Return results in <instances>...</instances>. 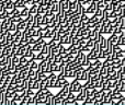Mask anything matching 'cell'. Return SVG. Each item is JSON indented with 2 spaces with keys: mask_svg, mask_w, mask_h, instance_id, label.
<instances>
[{
  "mask_svg": "<svg viewBox=\"0 0 125 105\" xmlns=\"http://www.w3.org/2000/svg\"><path fill=\"white\" fill-rule=\"evenodd\" d=\"M81 89H82V84L80 83V80L76 79V78L69 83V91H70V92L78 93L81 91Z\"/></svg>",
  "mask_w": 125,
  "mask_h": 105,
  "instance_id": "cell-1",
  "label": "cell"
},
{
  "mask_svg": "<svg viewBox=\"0 0 125 105\" xmlns=\"http://www.w3.org/2000/svg\"><path fill=\"white\" fill-rule=\"evenodd\" d=\"M86 97H87V88H84L83 86H82V89H81V91L80 92H78V95L76 96V100H77L78 102H83L84 100H86Z\"/></svg>",
  "mask_w": 125,
  "mask_h": 105,
  "instance_id": "cell-2",
  "label": "cell"
},
{
  "mask_svg": "<svg viewBox=\"0 0 125 105\" xmlns=\"http://www.w3.org/2000/svg\"><path fill=\"white\" fill-rule=\"evenodd\" d=\"M42 18H43V14H40V13H36L34 15V20H33V28L34 29H39L40 25H41L42 22Z\"/></svg>",
  "mask_w": 125,
  "mask_h": 105,
  "instance_id": "cell-3",
  "label": "cell"
},
{
  "mask_svg": "<svg viewBox=\"0 0 125 105\" xmlns=\"http://www.w3.org/2000/svg\"><path fill=\"white\" fill-rule=\"evenodd\" d=\"M98 6H97V1H92L90 4L88 6V8H86V13L87 14H93V13L95 12V10H97Z\"/></svg>",
  "mask_w": 125,
  "mask_h": 105,
  "instance_id": "cell-4",
  "label": "cell"
},
{
  "mask_svg": "<svg viewBox=\"0 0 125 105\" xmlns=\"http://www.w3.org/2000/svg\"><path fill=\"white\" fill-rule=\"evenodd\" d=\"M11 22H12L11 18H8V19H4L1 21V28H2V30H3V32L9 30V25L11 24Z\"/></svg>",
  "mask_w": 125,
  "mask_h": 105,
  "instance_id": "cell-5",
  "label": "cell"
},
{
  "mask_svg": "<svg viewBox=\"0 0 125 105\" xmlns=\"http://www.w3.org/2000/svg\"><path fill=\"white\" fill-rule=\"evenodd\" d=\"M68 84H69V82L67 80V78H64V79H61V80L57 79L56 83H55V88H62V86H68Z\"/></svg>",
  "mask_w": 125,
  "mask_h": 105,
  "instance_id": "cell-6",
  "label": "cell"
},
{
  "mask_svg": "<svg viewBox=\"0 0 125 105\" xmlns=\"http://www.w3.org/2000/svg\"><path fill=\"white\" fill-rule=\"evenodd\" d=\"M111 97H112V100H114V101H119L120 99H122V97H124L123 93L121 92V91H117V92H112V94H111Z\"/></svg>",
  "mask_w": 125,
  "mask_h": 105,
  "instance_id": "cell-7",
  "label": "cell"
},
{
  "mask_svg": "<svg viewBox=\"0 0 125 105\" xmlns=\"http://www.w3.org/2000/svg\"><path fill=\"white\" fill-rule=\"evenodd\" d=\"M68 39H69V32H66L64 34H62L61 39H59V43L61 44H68Z\"/></svg>",
  "mask_w": 125,
  "mask_h": 105,
  "instance_id": "cell-8",
  "label": "cell"
},
{
  "mask_svg": "<svg viewBox=\"0 0 125 105\" xmlns=\"http://www.w3.org/2000/svg\"><path fill=\"white\" fill-rule=\"evenodd\" d=\"M43 88H50V79L48 78H45V79L40 81V89Z\"/></svg>",
  "mask_w": 125,
  "mask_h": 105,
  "instance_id": "cell-9",
  "label": "cell"
},
{
  "mask_svg": "<svg viewBox=\"0 0 125 105\" xmlns=\"http://www.w3.org/2000/svg\"><path fill=\"white\" fill-rule=\"evenodd\" d=\"M46 66H47V61H46L45 59H44V60H41V61L39 62V67H37V71H45Z\"/></svg>",
  "mask_w": 125,
  "mask_h": 105,
  "instance_id": "cell-10",
  "label": "cell"
},
{
  "mask_svg": "<svg viewBox=\"0 0 125 105\" xmlns=\"http://www.w3.org/2000/svg\"><path fill=\"white\" fill-rule=\"evenodd\" d=\"M25 57L26 58H31L33 55H34V52H33V49H32V45H30L29 44L28 45V47H26V50H25Z\"/></svg>",
  "mask_w": 125,
  "mask_h": 105,
  "instance_id": "cell-11",
  "label": "cell"
},
{
  "mask_svg": "<svg viewBox=\"0 0 125 105\" xmlns=\"http://www.w3.org/2000/svg\"><path fill=\"white\" fill-rule=\"evenodd\" d=\"M53 37V32H52V29H47L45 32L43 33V38L44 39H51Z\"/></svg>",
  "mask_w": 125,
  "mask_h": 105,
  "instance_id": "cell-12",
  "label": "cell"
},
{
  "mask_svg": "<svg viewBox=\"0 0 125 105\" xmlns=\"http://www.w3.org/2000/svg\"><path fill=\"white\" fill-rule=\"evenodd\" d=\"M26 26H28V25H26V21H25V20H23V21L17 23V30H20V31H22V32H23V31L26 29Z\"/></svg>",
  "mask_w": 125,
  "mask_h": 105,
  "instance_id": "cell-13",
  "label": "cell"
},
{
  "mask_svg": "<svg viewBox=\"0 0 125 105\" xmlns=\"http://www.w3.org/2000/svg\"><path fill=\"white\" fill-rule=\"evenodd\" d=\"M51 49H52V48H51V46L48 45V43H45V44L43 45V47H42V50H41V52L43 53L44 55L47 56L48 54L51 53Z\"/></svg>",
  "mask_w": 125,
  "mask_h": 105,
  "instance_id": "cell-14",
  "label": "cell"
},
{
  "mask_svg": "<svg viewBox=\"0 0 125 105\" xmlns=\"http://www.w3.org/2000/svg\"><path fill=\"white\" fill-rule=\"evenodd\" d=\"M37 9H39V6H37V4H32V6L29 8V13L32 15H35L37 13Z\"/></svg>",
  "mask_w": 125,
  "mask_h": 105,
  "instance_id": "cell-15",
  "label": "cell"
},
{
  "mask_svg": "<svg viewBox=\"0 0 125 105\" xmlns=\"http://www.w3.org/2000/svg\"><path fill=\"white\" fill-rule=\"evenodd\" d=\"M100 18L98 17V15H95V14H92V17L91 18H89V20H88V23L89 24H94V23H97L98 21H100Z\"/></svg>",
  "mask_w": 125,
  "mask_h": 105,
  "instance_id": "cell-16",
  "label": "cell"
},
{
  "mask_svg": "<svg viewBox=\"0 0 125 105\" xmlns=\"http://www.w3.org/2000/svg\"><path fill=\"white\" fill-rule=\"evenodd\" d=\"M88 79H89L88 70H87V69H83V71H82L81 76H80V81H87Z\"/></svg>",
  "mask_w": 125,
  "mask_h": 105,
  "instance_id": "cell-17",
  "label": "cell"
},
{
  "mask_svg": "<svg viewBox=\"0 0 125 105\" xmlns=\"http://www.w3.org/2000/svg\"><path fill=\"white\" fill-rule=\"evenodd\" d=\"M36 76H37V70L35 69H29V72H28V78H33V79H36Z\"/></svg>",
  "mask_w": 125,
  "mask_h": 105,
  "instance_id": "cell-18",
  "label": "cell"
},
{
  "mask_svg": "<svg viewBox=\"0 0 125 105\" xmlns=\"http://www.w3.org/2000/svg\"><path fill=\"white\" fill-rule=\"evenodd\" d=\"M20 14H21L24 19H26V18L29 17V14H30V13H29V8H28V7L22 8V10H20Z\"/></svg>",
  "mask_w": 125,
  "mask_h": 105,
  "instance_id": "cell-19",
  "label": "cell"
},
{
  "mask_svg": "<svg viewBox=\"0 0 125 105\" xmlns=\"http://www.w3.org/2000/svg\"><path fill=\"white\" fill-rule=\"evenodd\" d=\"M64 59H65V58H64V56H62V54H57V55H55L54 62H56V64H61Z\"/></svg>",
  "mask_w": 125,
  "mask_h": 105,
  "instance_id": "cell-20",
  "label": "cell"
},
{
  "mask_svg": "<svg viewBox=\"0 0 125 105\" xmlns=\"http://www.w3.org/2000/svg\"><path fill=\"white\" fill-rule=\"evenodd\" d=\"M54 96L52 92H50L48 94H46V100H45V104L46 105H52V97Z\"/></svg>",
  "mask_w": 125,
  "mask_h": 105,
  "instance_id": "cell-21",
  "label": "cell"
},
{
  "mask_svg": "<svg viewBox=\"0 0 125 105\" xmlns=\"http://www.w3.org/2000/svg\"><path fill=\"white\" fill-rule=\"evenodd\" d=\"M88 20H89V14H87V13H82L81 15H80V22L81 23H88Z\"/></svg>",
  "mask_w": 125,
  "mask_h": 105,
  "instance_id": "cell-22",
  "label": "cell"
},
{
  "mask_svg": "<svg viewBox=\"0 0 125 105\" xmlns=\"http://www.w3.org/2000/svg\"><path fill=\"white\" fill-rule=\"evenodd\" d=\"M94 88H97L98 90H102L103 89V81H102V79L97 80L94 82Z\"/></svg>",
  "mask_w": 125,
  "mask_h": 105,
  "instance_id": "cell-23",
  "label": "cell"
},
{
  "mask_svg": "<svg viewBox=\"0 0 125 105\" xmlns=\"http://www.w3.org/2000/svg\"><path fill=\"white\" fill-rule=\"evenodd\" d=\"M51 10H52V12H54V13H58V11H59V2L57 1L56 3L52 4V7H51Z\"/></svg>",
  "mask_w": 125,
  "mask_h": 105,
  "instance_id": "cell-24",
  "label": "cell"
},
{
  "mask_svg": "<svg viewBox=\"0 0 125 105\" xmlns=\"http://www.w3.org/2000/svg\"><path fill=\"white\" fill-rule=\"evenodd\" d=\"M100 76H101L102 78L103 77H105L106 75H108V67H104V66H102L101 67V69H100Z\"/></svg>",
  "mask_w": 125,
  "mask_h": 105,
  "instance_id": "cell-25",
  "label": "cell"
},
{
  "mask_svg": "<svg viewBox=\"0 0 125 105\" xmlns=\"http://www.w3.org/2000/svg\"><path fill=\"white\" fill-rule=\"evenodd\" d=\"M86 45V39H83V38H79V41H78V43H77V47H78V49H81L83 46Z\"/></svg>",
  "mask_w": 125,
  "mask_h": 105,
  "instance_id": "cell-26",
  "label": "cell"
},
{
  "mask_svg": "<svg viewBox=\"0 0 125 105\" xmlns=\"http://www.w3.org/2000/svg\"><path fill=\"white\" fill-rule=\"evenodd\" d=\"M28 60H29V58H26L25 55L20 56V64H21V65H23V66H26V65H28Z\"/></svg>",
  "mask_w": 125,
  "mask_h": 105,
  "instance_id": "cell-27",
  "label": "cell"
},
{
  "mask_svg": "<svg viewBox=\"0 0 125 105\" xmlns=\"http://www.w3.org/2000/svg\"><path fill=\"white\" fill-rule=\"evenodd\" d=\"M25 92H26V96H29V97H32V96H34V95H35L34 90H33V89H31V88L26 89Z\"/></svg>",
  "mask_w": 125,
  "mask_h": 105,
  "instance_id": "cell-28",
  "label": "cell"
},
{
  "mask_svg": "<svg viewBox=\"0 0 125 105\" xmlns=\"http://www.w3.org/2000/svg\"><path fill=\"white\" fill-rule=\"evenodd\" d=\"M46 58V55H44L42 52H39L36 54V60L37 61H41V60H44Z\"/></svg>",
  "mask_w": 125,
  "mask_h": 105,
  "instance_id": "cell-29",
  "label": "cell"
},
{
  "mask_svg": "<svg viewBox=\"0 0 125 105\" xmlns=\"http://www.w3.org/2000/svg\"><path fill=\"white\" fill-rule=\"evenodd\" d=\"M93 101H94V99L86 97V100H84V101L82 102V104H83V105H93Z\"/></svg>",
  "mask_w": 125,
  "mask_h": 105,
  "instance_id": "cell-30",
  "label": "cell"
},
{
  "mask_svg": "<svg viewBox=\"0 0 125 105\" xmlns=\"http://www.w3.org/2000/svg\"><path fill=\"white\" fill-rule=\"evenodd\" d=\"M9 31H10V32H15V31H17V23H15V22H11V24L10 25H9Z\"/></svg>",
  "mask_w": 125,
  "mask_h": 105,
  "instance_id": "cell-31",
  "label": "cell"
},
{
  "mask_svg": "<svg viewBox=\"0 0 125 105\" xmlns=\"http://www.w3.org/2000/svg\"><path fill=\"white\" fill-rule=\"evenodd\" d=\"M76 8H77V1H69V9L76 12Z\"/></svg>",
  "mask_w": 125,
  "mask_h": 105,
  "instance_id": "cell-32",
  "label": "cell"
},
{
  "mask_svg": "<svg viewBox=\"0 0 125 105\" xmlns=\"http://www.w3.org/2000/svg\"><path fill=\"white\" fill-rule=\"evenodd\" d=\"M29 100H30L29 96H24L23 99L19 102V105H29Z\"/></svg>",
  "mask_w": 125,
  "mask_h": 105,
  "instance_id": "cell-33",
  "label": "cell"
},
{
  "mask_svg": "<svg viewBox=\"0 0 125 105\" xmlns=\"http://www.w3.org/2000/svg\"><path fill=\"white\" fill-rule=\"evenodd\" d=\"M32 89H33L34 91L39 90V89H40V80H37V79H35V80H34V83H33Z\"/></svg>",
  "mask_w": 125,
  "mask_h": 105,
  "instance_id": "cell-34",
  "label": "cell"
},
{
  "mask_svg": "<svg viewBox=\"0 0 125 105\" xmlns=\"http://www.w3.org/2000/svg\"><path fill=\"white\" fill-rule=\"evenodd\" d=\"M86 44L89 46V47L93 48V46H94V39H91V38L87 39V41H86Z\"/></svg>",
  "mask_w": 125,
  "mask_h": 105,
  "instance_id": "cell-35",
  "label": "cell"
},
{
  "mask_svg": "<svg viewBox=\"0 0 125 105\" xmlns=\"http://www.w3.org/2000/svg\"><path fill=\"white\" fill-rule=\"evenodd\" d=\"M110 11L106 10V9H103V17H102V19H110Z\"/></svg>",
  "mask_w": 125,
  "mask_h": 105,
  "instance_id": "cell-36",
  "label": "cell"
},
{
  "mask_svg": "<svg viewBox=\"0 0 125 105\" xmlns=\"http://www.w3.org/2000/svg\"><path fill=\"white\" fill-rule=\"evenodd\" d=\"M91 49H92V48H91V47H89V46L87 45V44H86V45L83 46V47L81 48V50H82V52H83V53H89V52H90Z\"/></svg>",
  "mask_w": 125,
  "mask_h": 105,
  "instance_id": "cell-37",
  "label": "cell"
},
{
  "mask_svg": "<svg viewBox=\"0 0 125 105\" xmlns=\"http://www.w3.org/2000/svg\"><path fill=\"white\" fill-rule=\"evenodd\" d=\"M115 17H119V15H117V13H116V11L115 10H112V11H110V19H114Z\"/></svg>",
  "mask_w": 125,
  "mask_h": 105,
  "instance_id": "cell-38",
  "label": "cell"
},
{
  "mask_svg": "<svg viewBox=\"0 0 125 105\" xmlns=\"http://www.w3.org/2000/svg\"><path fill=\"white\" fill-rule=\"evenodd\" d=\"M35 43H36V37L32 36V37L29 38V44H30V45H34Z\"/></svg>",
  "mask_w": 125,
  "mask_h": 105,
  "instance_id": "cell-39",
  "label": "cell"
},
{
  "mask_svg": "<svg viewBox=\"0 0 125 105\" xmlns=\"http://www.w3.org/2000/svg\"><path fill=\"white\" fill-rule=\"evenodd\" d=\"M120 28H121L122 31H125V18H123L121 21V24H120Z\"/></svg>",
  "mask_w": 125,
  "mask_h": 105,
  "instance_id": "cell-40",
  "label": "cell"
},
{
  "mask_svg": "<svg viewBox=\"0 0 125 105\" xmlns=\"http://www.w3.org/2000/svg\"><path fill=\"white\" fill-rule=\"evenodd\" d=\"M116 105H125V96L122 97V99H120L119 101H117Z\"/></svg>",
  "mask_w": 125,
  "mask_h": 105,
  "instance_id": "cell-41",
  "label": "cell"
},
{
  "mask_svg": "<svg viewBox=\"0 0 125 105\" xmlns=\"http://www.w3.org/2000/svg\"><path fill=\"white\" fill-rule=\"evenodd\" d=\"M121 17L125 18V7H122V15Z\"/></svg>",
  "mask_w": 125,
  "mask_h": 105,
  "instance_id": "cell-42",
  "label": "cell"
},
{
  "mask_svg": "<svg viewBox=\"0 0 125 105\" xmlns=\"http://www.w3.org/2000/svg\"><path fill=\"white\" fill-rule=\"evenodd\" d=\"M124 37H125V31H124Z\"/></svg>",
  "mask_w": 125,
  "mask_h": 105,
  "instance_id": "cell-43",
  "label": "cell"
},
{
  "mask_svg": "<svg viewBox=\"0 0 125 105\" xmlns=\"http://www.w3.org/2000/svg\"><path fill=\"white\" fill-rule=\"evenodd\" d=\"M1 1H3V0H1Z\"/></svg>",
  "mask_w": 125,
  "mask_h": 105,
  "instance_id": "cell-44",
  "label": "cell"
}]
</instances>
